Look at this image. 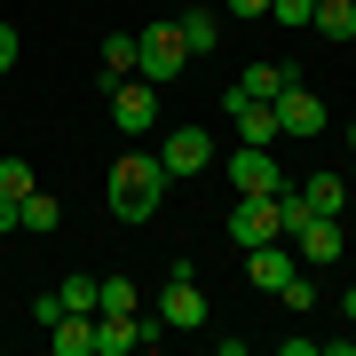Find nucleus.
Masks as SVG:
<instances>
[{
    "label": "nucleus",
    "mask_w": 356,
    "mask_h": 356,
    "mask_svg": "<svg viewBox=\"0 0 356 356\" xmlns=\"http://www.w3.org/2000/svg\"><path fill=\"white\" fill-rule=\"evenodd\" d=\"M159 198H166V166H159V151H127V159L111 166V214H119V222H151Z\"/></svg>",
    "instance_id": "1"
},
{
    "label": "nucleus",
    "mask_w": 356,
    "mask_h": 356,
    "mask_svg": "<svg viewBox=\"0 0 356 356\" xmlns=\"http://www.w3.org/2000/svg\"><path fill=\"white\" fill-rule=\"evenodd\" d=\"M182 64H191V40H182V24L166 16V24H151V32H135V79H182Z\"/></svg>",
    "instance_id": "2"
},
{
    "label": "nucleus",
    "mask_w": 356,
    "mask_h": 356,
    "mask_svg": "<svg viewBox=\"0 0 356 356\" xmlns=\"http://www.w3.org/2000/svg\"><path fill=\"white\" fill-rule=\"evenodd\" d=\"M229 182H238V198H277L285 166L269 159V143H238V151H229Z\"/></svg>",
    "instance_id": "3"
},
{
    "label": "nucleus",
    "mask_w": 356,
    "mask_h": 356,
    "mask_svg": "<svg viewBox=\"0 0 356 356\" xmlns=\"http://www.w3.org/2000/svg\"><path fill=\"white\" fill-rule=\"evenodd\" d=\"M111 127L119 135H151L159 127V88L151 79H111Z\"/></svg>",
    "instance_id": "4"
},
{
    "label": "nucleus",
    "mask_w": 356,
    "mask_h": 356,
    "mask_svg": "<svg viewBox=\"0 0 356 356\" xmlns=\"http://www.w3.org/2000/svg\"><path fill=\"white\" fill-rule=\"evenodd\" d=\"M159 166H166V182H175V175H206V166H214V135H206L198 119L175 127V135L159 143Z\"/></svg>",
    "instance_id": "5"
},
{
    "label": "nucleus",
    "mask_w": 356,
    "mask_h": 356,
    "mask_svg": "<svg viewBox=\"0 0 356 356\" xmlns=\"http://www.w3.org/2000/svg\"><path fill=\"white\" fill-rule=\"evenodd\" d=\"M159 317H166V332H198V325H206V293L191 285V261L166 277V293H159Z\"/></svg>",
    "instance_id": "6"
},
{
    "label": "nucleus",
    "mask_w": 356,
    "mask_h": 356,
    "mask_svg": "<svg viewBox=\"0 0 356 356\" xmlns=\"http://www.w3.org/2000/svg\"><path fill=\"white\" fill-rule=\"evenodd\" d=\"M293 254H301V269H332L341 261V214H309L293 229Z\"/></svg>",
    "instance_id": "7"
},
{
    "label": "nucleus",
    "mask_w": 356,
    "mask_h": 356,
    "mask_svg": "<svg viewBox=\"0 0 356 356\" xmlns=\"http://www.w3.org/2000/svg\"><path fill=\"white\" fill-rule=\"evenodd\" d=\"M317 127H325V95L293 79V88L277 95V135H285V143H301V135H317Z\"/></svg>",
    "instance_id": "8"
},
{
    "label": "nucleus",
    "mask_w": 356,
    "mask_h": 356,
    "mask_svg": "<svg viewBox=\"0 0 356 356\" xmlns=\"http://www.w3.org/2000/svg\"><path fill=\"white\" fill-rule=\"evenodd\" d=\"M229 238H238V245H269V238H285L277 198H238V206H229Z\"/></svg>",
    "instance_id": "9"
},
{
    "label": "nucleus",
    "mask_w": 356,
    "mask_h": 356,
    "mask_svg": "<svg viewBox=\"0 0 356 356\" xmlns=\"http://www.w3.org/2000/svg\"><path fill=\"white\" fill-rule=\"evenodd\" d=\"M293 269H301V254H293L285 238H269V245H245V277H254L261 293H277V285L293 277Z\"/></svg>",
    "instance_id": "10"
},
{
    "label": "nucleus",
    "mask_w": 356,
    "mask_h": 356,
    "mask_svg": "<svg viewBox=\"0 0 356 356\" xmlns=\"http://www.w3.org/2000/svg\"><path fill=\"white\" fill-rule=\"evenodd\" d=\"M48 341H56V356H95V317H79V309H64V317L48 325Z\"/></svg>",
    "instance_id": "11"
},
{
    "label": "nucleus",
    "mask_w": 356,
    "mask_h": 356,
    "mask_svg": "<svg viewBox=\"0 0 356 356\" xmlns=\"http://www.w3.org/2000/svg\"><path fill=\"white\" fill-rule=\"evenodd\" d=\"M238 88L254 95V103H277V95L293 88V72H285V64H245V72H238Z\"/></svg>",
    "instance_id": "12"
},
{
    "label": "nucleus",
    "mask_w": 356,
    "mask_h": 356,
    "mask_svg": "<svg viewBox=\"0 0 356 356\" xmlns=\"http://www.w3.org/2000/svg\"><path fill=\"white\" fill-rule=\"evenodd\" d=\"M341 198H348V182H341V175H325V166L301 182V206H309V214H341Z\"/></svg>",
    "instance_id": "13"
},
{
    "label": "nucleus",
    "mask_w": 356,
    "mask_h": 356,
    "mask_svg": "<svg viewBox=\"0 0 356 356\" xmlns=\"http://www.w3.org/2000/svg\"><path fill=\"white\" fill-rule=\"evenodd\" d=\"M309 24H317L325 40H356V0H317V8H309Z\"/></svg>",
    "instance_id": "14"
},
{
    "label": "nucleus",
    "mask_w": 356,
    "mask_h": 356,
    "mask_svg": "<svg viewBox=\"0 0 356 356\" xmlns=\"http://www.w3.org/2000/svg\"><path fill=\"white\" fill-rule=\"evenodd\" d=\"M95 317H135V277H95Z\"/></svg>",
    "instance_id": "15"
},
{
    "label": "nucleus",
    "mask_w": 356,
    "mask_h": 356,
    "mask_svg": "<svg viewBox=\"0 0 356 356\" xmlns=\"http://www.w3.org/2000/svg\"><path fill=\"white\" fill-rule=\"evenodd\" d=\"M175 24H182V40H191V56H214L222 48V16H198L191 8V16H175Z\"/></svg>",
    "instance_id": "16"
},
{
    "label": "nucleus",
    "mask_w": 356,
    "mask_h": 356,
    "mask_svg": "<svg viewBox=\"0 0 356 356\" xmlns=\"http://www.w3.org/2000/svg\"><path fill=\"white\" fill-rule=\"evenodd\" d=\"M135 348V317H95V356H127Z\"/></svg>",
    "instance_id": "17"
},
{
    "label": "nucleus",
    "mask_w": 356,
    "mask_h": 356,
    "mask_svg": "<svg viewBox=\"0 0 356 356\" xmlns=\"http://www.w3.org/2000/svg\"><path fill=\"white\" fill-rule=\"evenodd\" d=\"M103 72H111V79H135V32H111V40H103Z\"/></svg>",
    "instance_id": "18"
},
{
    "label": "nucleus",
    "mask_w": 356,
    "mask_h": 356,
    "mask_svg": "<svg viewBox=\"0 0 356 356\" xmlns=\"http://www.w3.org/2000/svg\"><path fill=\"white\" fill-rule=\"evenodd\" d=\"M56 222H64V206H56L48 191H32L24 198V229H56Z\"/></svg>",
    "instance_id": "19"
},
{
    "label": "nucleus",
    "mask_w": 356,
    "mask_h": 356,
    "mask_svg": "<svg viewBox=\"0 0 356 356\" xmlns=\"http://www.w3.org/2000/svg\"><path fill=\"white\" fill-rule=\"evenodd\" d=\"M0 198H32V166L24 159H0Z\"/></svg>",
    "instance_id": "20"
},
{
    "label": "nucleus",
    "mask_w": 356,
    "mask_h": 356,
    "mask_svg": "<svg viewBox=\"0 0 356 356\" xmlns=\"http://www.w3.org/2000/svg\"><path fill=\"white\" fill-rule=\"evenodd\" d=\"M64 309H79V317H95V277H64Z\"/></svg>",
    "instance_id": "21"
},
{
    "label": "nucleus",
    "mask_w": 356,
    "mask_h": 356,
    "mask_svg": "<svg viewBox=\"0 0 356 356\" xmlns=\"http://www.w3.org/2000/svg\"><path fill=\"white\" fill-rule=\"evenodd\" d=\"M309 8H317V0H269V16H277V24H309Z\"/></svg>",
    "instance_id": "22"
},
{
    "label": "nucleus",
    "mask_w": 356,
    "mask_h": 356,
    "mask_svg": "<svg viewBox=\"0 0 356 356\" xmlns=\"http://www.w3.org/2000/svg\"><path fill=\"white\" fill-rule=\"evenodd\" d=\"M16 48H24V40H16V24H0V79L16 72Z\"/></svg>",
    "instance_id": "23"
},
{
    "label": "nucleus",
    "mask_w": 356,
    "mask_h": 356,
    "mask_svg": "<svg viewBox=\"0 0 356 356\" xmlns=\"http://www.w3.org/2000/svg\"><path fill=\"white\" fill-rule=\"evenodd\" d=\"M8 229H24V198H0V238Z\"/></svg>",
    "instance_id": "24"
},
{
    "label": "nucleus",
    "mask_w": 356,
    "mask_h": 356,
    "mask_svg": "<svg viewBox=\"0 0 356 356\" xmlns=\"http://www.w3.org/2000/svg\"><path fill=\"white\" fill-rule=\"evenodd\" d=\"M229 16H269V0H229Z\"/></svg>",
    "instance_id": "25"
},
{
    "label": "nucleus",
    "mask_w": 356,
    "mask_h": 356,
    "mask_svg": "<svg viewBox=\"0 0 356 356\" xmlns=\"http://www.w3.org/2000/svg\"><path fill=\"white\" fill-rule=\"evenodd\" d=\"M341 309H348V325H356V285H348V301H341Z\"/></svg>",
    "instance_id": "26"
},
{
    "label": "nucleus",
    "mask_w": 356,
    "mask_h": 356,
    "mask_svg": "<svg viewBox=\"0 0 356 356\" xmlns=\"http://www.w3.org/2000/svg\"><path fill=\"white\" fill-rule=\"evenodd\" d=\"M348 159H356V127H348Z\"/></svg>",
    "instance_id": "27"
}]
</instances>
